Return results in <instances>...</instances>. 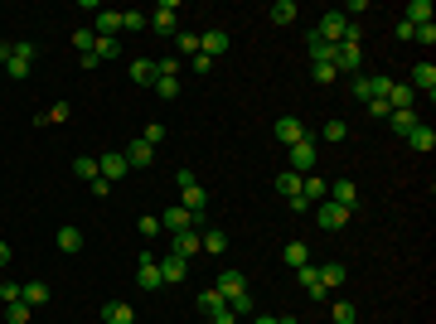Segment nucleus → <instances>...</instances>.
Masks as SVG:
<instances>
[{
	"label": "nucleus",
	"instance_id": "79ce46f5",
	"mask_svg": "<svg viewBox=\"0 0 436 324\" xmlns=\"http://www.w3.org/2000/svg\"><path fill=\"white\" fill-rule=\"evenodd\" d=\"M329 315H334V324H354V305H349V300H339Z\"/></svg>",
	"mask_w": 436,
	"mask_h": 324
},
{
	"label": "nucleus",
	"instance_id": "cd10ccee",
	"mask_svg": "<svg viewBox=\"0 0 436 324\" xmlns=\"http://www.w3.org/2000/svg\"><path fill=\"white\" fill-rule=\"evenodd\" d=\"M199 252H228V233H223V228H209V233H204V238H199Z\"/></svg>",
	"mask_w": 436,
	"mask_h": 324
},
{
	"label": "nucleus",
	"instance_id": "bf43d9fd",
	"mask_svg": "<svg viewBox=\"0 0 436 324\" xmlns=\"http://www.w3.org/2000/svg\"><path fill=\"white\" fill-rule=\"evenodd\" d=\"M252 324H300V320H296V315H281V320H272V315H257Z\"/></svg>",
	"mask_w": 436,
	"mask_h": 324
},
{
	"label": "nucleus",
	"instance_id": "ea45409f",
	"mask_svg": "<svg viewBox=\"0 0 436 324\" xmlns=\"http://www.w3.org/2000/svg\"><path fill=\"white\" fill-rule=\"evenodd\" d=\"M73 169H78L82 184H92V179H97V160H87V155H78V160H73Z\"/></svg>",
	"mask_w": 436,
	"mask_h": 324
},
{
	"label": "nucleus",
	"instance_id": "7ed1b4c3",
	"mask_svg": "<svg viewBox=\"0 0 436 324\" xmlns=\"http://www.w3.org/2000/svg\"><path fill=\"white\" fill-rule=\"evenodd\" d=\"M334 73H344V78H359V68H364V54H359V44H334Z\"/></svg>",
	"mask_w": 436,
	"mask_h": 324
},
{
	"label": "nucleus",
	"instance_id": "9d476101",
	"mask_svg": "<svg viewBox=\"0 0 436 324\" xmlns=\"http://www.w3.org/2000/svg\"><path fill=\"white\" fill-rule=\"evenodd\" d=\"M160 276H165V286H180V281H190V262L175 257V252H165L160 257Z\"/></svg>",
	"mask_w": 436,
	"mask_h": 324
},
{
	"label": "nucleus",
	"instance_id": "6ab92c4d",
	"mask_svg": "<svg viewBox=\"0 0 436 324\" xmlns=\"http://www.w3.org/2000/svg\"><path fill=\"white\" fill-rule=\"evenodd\" d=\"M102 320L107 324H136V310H131L126 300H107V305H102Z\"/></svg>",
	"mask_w": 436,
	"mask_h": 324
},
{
	"label": "nucleus",
	"instance_id": "6e6d98bb",
	"mask_svg": "<svg viewBox=\"0 0 436 324\" xmlns=\"http://www.w3.org/2000/svg\"><path fill=\"white\" fill-rule=\"evenodd\" d=\"M209 324H238V315H233V310H228V305H223V310H218V315H209Z\"/></svg>",
	"mask_w": 436,
	"mask_h": 324
},
{
	"label": "nucleus",
	"instance_id": "a19ab883",
	"mask_svg": "<svg viewBox=\"0 0 436 324\" xmlns=\"http://www.w3.org/2000/svg\"><path fill=\"white\" fill-rule=\"evenodd\" d=\"M156 78H180V58H156Z\"/></svg>",
	"mask_w": 436,
	"mask_h": 324
},
{
	"label": "nucleus",
	"instance_id": "a878e982",
	"mask_svg": "<svg viewBox=\"0 0 436 324\" xmlns=\"http://www.w3.org/2000/svg\"><path fill=\"white\" fill-rule=\"evenodd\" d=\"M131 82H141V87H156V58H136V63H131Z\"/></svg>",
	"mask_w": 436,
	"mask_h": 324
},
{
	"label": "nucleus",
	"instance_id": "72a5a7b5",
	"mask_svg": "<svg viewBox=\"0 0 436 324\" xmlns=\"http://www.w3.org/2000/svg\"><path fill=\"white\" fill-rule=\"evenodd\" d=\"M344 276H349V271H344V262H325V267H320V281H325V291H329V286H344Z\"/></svg>",
	"mask_w": 436,
	"mask_h": 324
},
{
	"label": "nucleus",
	"instance_id": "f704fd0d",
	"mask_svg": "<svg viewBox=\"0 0 436 324\" xmlns=\"http://www.w3.org/2000/svg\"><path fill=\"white\" fill-rule=\"evenodd\" d=\"M296 20V0H276L272 5V25H291Z\"/></svg>",
	"mask_w": 436,
	"mask_h": 324
},
{
	"label": "nucleus",
	"instance_id": "423d86ee",
	"mask_svg": "<svg viewBox=\"0 0 436 324\" xmlns=\"http://www.w3.org/2000/svg\"><path fill=\"white\" fill-rule=\"evenodd\" d=\"M34 58H39V49H34V44H15V49H10V63H5V73H10V78H29Z\"/></svg>",
	"mask_w": 436,
	"mask_h": 324
},
{
	"label": "nucleus",
	"instance_id": "49530a36",
	"mask_svg": "<svg viewBox=\"0 0 436 324\" xmlns=\"http://www.w3.org/2000/svg\"><path fill=\"white\" fill-rule=\"evenodd\" d=\"M141 140H146V145H160V140H165V126H160V121H151V126L141 131Z\"/></svg>",
	"mask_w": 436,
	"mask_h": 324
},
{
	"label": "nucleus",
	"instance_id": "4468645a",
	"mask_svg": "<svg viewBox=\"0 0 436 324\" xmlns=\"http://www.w3.org/2000/svg\"><path fill=\"white\" fill-rule=\"evenodd\" d=\"M300 199L315 208V203H325V199H329V184L320 179V174H305V179H300Z\"/></svg>",
	"mask_w": 436,
	"mask_h": 324
},
{
	"label": "nucleus",
	"instance_id": "473e14b6",
	"mask_svg": "<svg viewBox=\"0 0 436 324\" xmlns=\"http://www.w3.org/2000/svg\"><path fill=\"white\" fill-rule=\"evenodd\" d=\"M300 179H305V174H291V169H286V174H276V194H281V199H296Z\"/></svg>",
	"mask_w": 436,
	"mask_h": 324
},
{
	"label": "nucleus",
	"instance_id": "f8f14e48",
	"mask_svg": "<svg viewBox=\"0 0 436 324\" xmlns=\"http://www.w3.org/2000/svg\"><path fill=\"white\" fill-rule=\"evenodd\" d=\"M228 29H209V34H199V54L204 58H218V54H228Z\"/></svg>",
	"mask_w": 436,
	"mask_h": 324
},
{
	"label": "nucleus",
	"instance_id": "4be33fe9",
	"mask_svg": "<svg viewBox=\"0 0 436 324\" xmlns=\"http://www.w3.org/2000/svg\"><path fill=\"white\" fill-rule=\"evenodd\" d=\"M408 145H412V150H422V155H427V150H436V131H432V126H422V121H417V126L408 131Z\"/></svg>",
	"mask_w": 436,
	"mask_h": 324
},
{
	"label": "nucleus",
	"instance_id": "052dcab7",
	"mask_svg": "<svg viewBox=\"0 0 436 324\" xmlns=\"http://www.w3.org/2000/svg\"><path fill=\"white\" fill-rule=\"evenodd\" d=\"M10 267V247H5V238H0V271Z\"/></svg>",
	"mask_w": 436,
	"mask_h": 324
},
{
	"label": "nucleus",
	"instance_id": "412c9836",
	"mask_svg": "<svg viewBox=\"0 0 436 324\" xmlns=\"http://www.w3.org/2000/svg\"><path fill=\"white\" fill-rule=\"evenodd\" d=\"M20 300H25L29 310H39V305H49V286H44V281H25V286H20Z\"/></svg>",
	"mask_w": 436,
	"mask_h": 324
},
{
	"label": "nucleus",
	"instance_id": "20e7f679",
	"mask_svg": "<svg viewBox=\"0 0 436 324\" xmlns=\"http://www.w3.org/2000/svg\"><path fill=\"white\" fill-rule=\"evenodd\" d=\"M286 164H291V174H310V169H315V140H310V135L296 140V145L286 150Z\"/></svg>",
	"mask_w": 436,
	"mask_h": 324
},
{
	"label": "nucleus",
	"instance_id": "6e6552de",
	"mask_svg": "<svg viewBox=\"0 0 436 324\" xmlns=\"http://www.w3.org/2000/svg\"><path fill=\"white\" fill-rule=\"evenodd\" d=\"M175 15H180V0H160V5H156V15H151L146 25L156 29V34H175Z\"/></svg>",
	"mask_w": 436,
	"mask_h": 324
},
{
	"label": "nucleus",
	"instance_id": "f03ea898",
	"mask_svg": "<svg viewBox=\"0 0 436 324\" xmlns=\"http://www.w3.org/2000/svg\"><path fill=\"white\" fill-rule=\"evenodd\" d=\"M136 286H141V291H160V286H165L156 252H141V262H136Z\"/></svg>",
	"mask_w": 436,
	"mask_h": 324
},
{
	"label": "nucleus",
	"instance_id": "bb28decb",
	"mask_svg": "<svg viewBox=\"0 0 436 324\" xmlns=\"http://www.w3.org/2000/svg\"><path fill=\"white\" fill-rule=\"evenodd\" d=\"M29 320H34V310H29L25 300H15V305L0 310V324H29Z\"/></svg>",
	"mask_w": 436,
	"mask_h": 324
},
{
	"label": "nucleus",
	"instance_id": "ddd939ff",
	"mask_svg": "<svg viewBox=\"0 0 436 324\" xmlns=\"http://www.w3.org/2000/svg\"><path fill=\"white\" fill-rule=\"evenodd\" d=\"M92 34L97 39H116V29H121V10H97V20H92Z\"/></svg>",
	"mask_w": 436,
	"mask_h": 324
},
{
	"label": "nucleus",
	"instance_id": "c9c22d12",
	"mask_svg": "<svg viewBox=\"0 0 436 324\" xmlns=\"http://www.w3.org/2000/svg\"><path fill=\"white\" fill-rule=\"evenodd\" d=\"M73 49H78V58H82V54H92V49H97V34H92V29L82 25L78 34H73Z\"/></svg>",
	"mask_w": 436,
	"mask_h": 324
},
{
	"label": "nucleus",
	"instance_id": "7c9ffc66",
	"mask_svg": "<svg viewBox=\"0 0 436 324\" xmlns=\"http://www.w3.org/2000/svg\"><path fill=\"white\" fill-rule=\"evenodd\" d=\"M281 257H286V267L296 271V267L310 262V247H305V242H286V247H281Z\"/></svg>",
	"mask_w": 436,
	"mask_h": 324
},
{
	"label": "nucleus",
	"instance_id": "0eeeda50",
	"mask_svg": "<svg viewBox=\"0 0 436 324\" xmlns=\"http://www.w3.org/2000/svg\"><path fill=\"white\" fill-rule=\"evenodd\" d=\"M296 286H300L310 300H325V281H320V267H315V262L296 267Z\"/></svg>",
	"mask_w": 436,
	"mask_h": 324
},
{
	"label": "nucleus",
	"instance_id": "e433bc0d",
	"mask_svg": "<svg viewBox=\"0 0 436 324\" xmlns=\"http://www.w3.org/2000/svg\"><path fill=\"white\" fill-rule=\"evenodd\" d=\"M223 305H228V300L218 296V291H199V310H204V315H218Z\"/></svg>",
	"mask_w": 436,
	"mask_h": 324
},
{
	"label": "nucleus",
	"instance_id": "2eb2a0df",
	"mask_svg": "<svg viewBox=\"0 0 436 324\" xmlns=\"http://www.w3.org/2000/svg\"><path fill=\"white\" fill-rule=\"evenodd\" d=\"M160 228L170 233V238H175V233H190V228H194L190 208H165V213H160Z\"/></svg>",
	"mask_w": 436,
	"mask_h": 324
},
{
	"label": "nucleus",
	"instance_id": "a18cd8bd",
	"mask_svg": "<svg viewBox=\"0 0 436 324\" xmlns=\"http://www.w3.org/2000/svg\"><path fill=\"white\" fill-rule=\"evenodd\" d=\"M310 73H315V82H334V78H339L334 63H310Z\"/></svg>",
	"mask_w": 436,
	"mask_h": 324
},
{
	"label": "nucleus",
	"instance_id": "aec40b11",
	"mask_svg": "<svg viewBox=\"0 0 436 324\" xmlns=\"http://www.w3.org/2000/svg\"><path fill=\"white\" fill-rule=\"evenodd\" d=\"M329 199H334V203H344L349 213L359 208V189L349 184V179H334V184H329Z\"/></svg>",
	"mask_w": 436,
	"mask_h": 324
},
{
	"label": "nucleus",
	"instance_id": "4d7b16f0",
	"mask_svg": "<svg viewBox=\"0 0 436 324\" xmlns=\"http://www.w3.org/2000/svg\"><path fill=\"white\" fill-rule=\"evenodd\" d=\"M190 63H194V73H199V78H204V73H209V68H214V58H204V54H194Z\"/></svg>",
	"mask_w": 436,
	"mask_h": 324
},
{
	"label": "nucleus",
	"instance_id": "a211bd4d",
	"mask_svg": "<svg viewBox=\"0 0 436 324\" xmlns=\"http://www.w3.org/2000/svg\"><path fill=\"white\" fill-rule=\"evenodd\" d=\"M121 155H126V164H131V169H146V164L156 160V145H146V140H131Z\"/></svg>",
	"mask_w": 436,
	"mask_h": 324
},
{
	"label": "nucleus",
	"instance_id": "864d4df0",
	"mask_svg": "<svg viewBox=\"0 0 436 324\" xmlns=\"http://www.w3.org/2000/svg\"><path fill=\"white\" fill-rule=\"evenodd\" d=\"M388 111H393L388 97H374V102H369V116H378V121H388Z\"/></svg>",
	"mask_w": 436,
	"mask_h": 324
},
{
	"label": "nucleus",
	"instance_id": "c03bdc74",
	"mask_svg": "<svg viewBox=\"0 0 436 324\" xmlns=\"http://www.w3.org/2000/svg\"><path fill=\"white\" fill-rule=\"evenodd\" d=\"M412 39H417V44H427V49H432V44H436V25H417V29H412Z\"/></svg>",
	"mask_w": 436,
	"mask_h": 324
},
{
	"label": "nucleus",
	"instance_id": "13d9d810",
	"mask_svg": "<svg viewBox=\"0 0 436 324\" xmlns=\"http://www.w3.org/2000/svg\"><path fill=\"white\" fill-rule=\"evenodd\" d=\"M20 300V286H0V305H15Z\"/></svg>",
	"mask_w": 436,
	"mask_h": 324
},
{
	"label": "nucleus",
	"instance_id": "c756f323",
	"mask_svg": "<svg viewBox=\"0 0 436 324\" xmlns=\"http://www.w3.org/2000/svg\"><path fill=\"white\" fill-rule=\"evenodd\" d=\"M54 242H58V252H78V247H82V233H78V228H73V223H63V228H58V238H54Z\"/></svg>",
	"mask_w": 436,
	"mask_h": 324
},
{
	"label": "nucleus",
	"instance_id": "dca6fc26",
	"mask_svg": "<svg viewBox=\"0 0 436 324\" xmlns=\"http://www.w3.org/2000/svg\"><path fill=\"white\" fill-rule=\"evenodd\" d=\"M408 87H412V92H427V97H436V68H432V63H417Z\"/></svg>",
	"mask_w": 436,
	"mask_h": 324
},
{
	"label": "nucleus",
	"instance_id": "393cba45",
	"mask_svg": "<svg viewBox=\"0 0 436 324\" xmlns=\"http://www.w3.org/2000/svg\"><path fill=\"white\" fill-rule=\"evenodd\" d=\"M403 20H408L412 29H417V25H432V0H412L408 10H403Z\"/></svg>",
	"mask_w": 436,
	"mask_h": 324
},
{
	"label": "nucleus",
	"instance_id": "f3484780",
	"mask_svg": "<svg viewBox=\"0 0 436 324\" xmlns=\"http://www.w3.org/2000/svg\"><path fill=\"white\" fill-rule=\"evenodd\" d=\"M214 291H218V296H223V300L243 296V291H247V276H243V271H223V276H218V286H214Z\"/></svg>",
	"mask_w": 436,
	"mask_h": 324
},
{
	"label": "nucleus",
	"instance_id": "c85d7f7f",
	"mask_svg": "<svg viewBox=\"0 0 436 324\" xmlns=\"http://www.w3.org/2000/svg\"><path fill=\"white\" fill-rule=\"evenodd\" d=\"M349 92H354V97L364 102V107H369V102L378 97V92H374V78H369V73H359V78H349Z\"/></svg>",
	"mask_w": 436,
	"mask_h": 324
},
{
	"label": "nucleus",
	"instance_id": "603ef678",
	"mask_svg": "<svg viewBox=\"0 0 436 324\" xmlns=\"http://www.w3.org/2000/svg\"><path fill=\"white\" fill-rule=\"evenodd\" d=\"M156 233H165V228H160V218H156V213H146V218H141V238H156Z\"/></svg>",
	"mask_w": 436,
	"mask_h": 324
},
{
	"label": "nucleus",
	"instance_id": "4c0bfd02",
	"mask_svg": "<svg viewBox=\"0 0 436 324\" xmlns=\"http://www.w3.org/2000/svg\"><path fill=\"white\" fill-rule=\"evenodd\" d=\"M73 111H68V102H54L49 111H39V126H49V121H68Z\"/></svg>",
	"mask_w": 436,
	"mask_h": 324
},
{
	"label": "nucleus",
	"instance_id": "09e8293b",
	"mask_svg": "<svg viewBox=\"0 0 436 324\" xmlns=\"http://www.w3.org/2000/svg\"><path fill=\"white\" fill-rule=\"evenodd\" d=\"M92 58L102 63V58H116V39H97V49H92Z\"/></svg>",
	"mask_w": 436,
	"mask_h": 324
},
{
	"label": "nucleus",
	"instance_id": "b1692460",
	"mask_svg": "<svg viewBox=\"0 0 436 324\" xmlns=\"http://www.w3.org/2000/svg\"><path fill=\"white\" fill-rule=\"evenodd\" d=\"M170 252H175V257H185V262H190L194 252H199V238H194V228H190V233H175V238H170Z\"/></svg>",
	"mask_w": 436,
	"mask_h": 324
},
{
	"label": "nucleus",
	"instance_id": "f257e3e1",
	"mask_svg": "<svg viewBox=\"0 0 436 324\" xmlns=\"http://www.w3.org/2000/svg\"><path fill=\"white\" fill-rule=\"evenodd\" d=\"M315 34H320L325 44H359V25H349L344 10H325L320 25H315Z\"/></svg>",
	"mask_w": 436,
	"mask_h": 324
},
{
	"label": "nucleus",
	"instance_id": "2f4dec72",
	"mask_svg": "<svg viewBox=\"0 0 436 324\" xmlns=\"http://www.w3.org/2000/svg\"><path fill=\"white\" fill-rule=\"evenodd\" d=\"M412 126H417V111H388V131H398V135H408Z\"/></svg>",
	"mask_w": 436,
	"mask_h": 324
},
{
	"label": "nucleus",
	"instance_id": "3c124183",
	"mask_svg": "<svg viewBox=\"0 0 436 324\" xmlns=\"http://www.w3.org/2000/svg\"><path fill=\"white\" fill-rule=\"evenodd\" d=\"M325 140H344V135H349V126H344V121H325Z\"/></svg>",
	"mask_w": 436,
	"mask_h": 324
},
{
	"label": "nucleus",
	"instance_id": "5fc2aeb1",
	"mask_svg": "<svg viewBox=\"0 0 436 324\" xmlns=\"http://www.w3.org/2000/svg\"><path fill=\"white\" fill-rule=\"evenodd\" d=\"M87 189H92V199H107V194H111V184H107V179H102V174H97V179H92Z\"/></svg>",
	"mask_w": 436,
	"mask_h": 324
},
{
	"label": "nucleus",
	"instance_id": "de8ad7c7",
	"mask_svg": "<svg viewBox=\"0 0 436 324\" xmlns=\"http://www.w3.org/2000/svg\"><path fill=\"white\" fill-rule=\"evenodd\" d=\"M121 29H146V15L141 10H121Z\"/></svg>",
	"mask_w": 436,
	"mask_h": 324
},
{
	"label": "nucleus",
	"instance_id": "680f3d73",
	"mask_svg": "<svg viewBox=\"0 0 436 324\" xmlns=\"http://www.w3.org/2000/svg\"><path fill=\"white\" fill-rule=\"evenodd\" d=\"M10 49H15V44H0V68L10 63Z\"/></svg>",
	"mask_w": 436,
	"mask_h": 324
},
{
	"label": "nucleus",
	"instance_id": "9b49d317",
	"mask_svg": "<svg viewBox=\"0 0 436 324\" xmlns=\"http://www.w3.org/2000/svg\"><path fill=\"white\" fill-rule=\"evenodd\" d=\"M272 135H276V140H281V145H286V150H291V145H296V140H305V135H310V131L300 126L296 116H281V121H276V126H272Z\"/></svg>",
	"mask_w": 436,
	"mask_h": 324
},
{
	"label": "nucleus",
	"instance_id": "39448f33",
	"mask_svg": "<svg viewBox=\"0 0 436 324\" xmlns=\"http://www.w3.org/2000/svg\"><path fill=\"white\" fill-rule=\"evenodd\" d=\"M315 223H320L325 233H339V228L349 223V208H344V203H334V199H325V203H315Z\"/></svg>",
	"mask_w": 436,
	"mask_h": 324
},
{
	"label": "nucleus",
	"instance_id": "8fccbe9b",
	"mask_svg": "<svg viewBox=\"0 0 436 324\" xmlns=\"http://www.w3.org/2000/svg\"><path fill=\"white\" fill-rule=\"evenodd\" d=\"M228 310H233V315H252V296H247V291H243V296H233V300H228Z\"/></svg>",
	"mask_w": 436,
	"mask_h": 324
},
{
	"label": "nucleus",
	"instance_id": "1a4fd4ad",
	"mask_svg": "<svg viewBox=\"0 0 436 324\" xmlns=\"http://www.w3.org/2000/svg\"><path fill=\"white\" fill-rule=\"evenodd\" d=\"M126 169H131V164H126V155H121V150H107V155L97 160V174H102L107 184H116V179H126Z\"/></svg>",
	"mask_w": 436,
	"mask_h": 324
},
{
	"label": "nucleus",
	"instance_id": "58836bf2",
	"mask_svg": "<svg viewBox=\"0 0 436 324\" xmlns=\"http://www.w3.org/2000/svg\"><path fill=\"white\" fill-rule=\"evenodd\" d=\"M156 97L175 102V97H180V78H156Z\"/></svg>",
	"mask_w": 436,
	"mask_h": 324
},
{
	"label": "nucleus",
	"instance_id": "5701e85b",
	"mask_svg": "<svg viewBox=\"0 0 436 324\" xmlns=\"http://www.w3.org/2000/svg\"><path fill=\"white\" fill-rule=\"evenodd\" d=\"M305 49H310V63H329V58H334V44H325L315 29L305 34Z\"/></svg>",
	"mask_w": 436,
	"mask_h": 324
},
{
	"label": "nucleus",
	"instance_id": "37998d69",
	"mask_svg": "<svg viewBox=\"0 0 436 324\" xmlns=\"http://www.w3.org/2000/svg\"><path fill=\"white\" fill-rule=\"evenodd\" d=\"M175 44H180V54H199V34H175Z\"/></svg>",
	"mask_w": 436,
	"mask_h": 324
}]
</instances>
